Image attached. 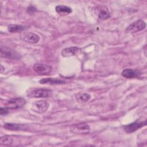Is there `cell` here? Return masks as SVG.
I'll use <instances>...</instances> for the list:
<instances>
[{
  "instance_id": "12",
  "label": "cell",
  "mask_w": 147,
  "mask_h": 147,
  "mask_svg": "<svg viewBox=\"0 0 147 147\" xmlns=\"http://www.w3.org/2000/svg\"><path fill=\"white\" fill-rule=\"evenodd\" d=\"M141 74V72L137 69H133L130 68L125 69L122 71L121 75L123 77L127 79H132L138 77Z\"/></svg>"
},
{
  "instance_id": "13",
  "label": "cell",
  "mask_w": 147,
  "mask_h": 147,
  "mask_svg": "<svg viewBox=\"0 0 147 147\" xmlns=\"http://www.w3.org/2000/svg\"><path fill=\"white\" fill-rule=\"evenodd\" d=\"M40 84H48L51 85H56V84H63L65 83V82L57 79V78H43L39 81Z\"/></svg>"
},
{
  "instance_id": "2",
  "label": "cell",
  "mask_w": 147,
  "mask_h": 147,
  "mask_svg": "<svg viewBox=\"0 0 147 147\" xmlns=\"http://www.w3.org/2000/svg\"><path fill=\"white\" fill-rule=\"evenodd\" d=\"M70 131L75 134H86L90 132V126L84 123L73 124L69 127Z\"/></svg>"
},
{
  "instance_id": "1",
  "label": "cell",
  "mask_w": 147,
  "mask_h": 147,
  "mask_svg": "<svg viewBox=\"0 0 147 147\" xmlns=\"http://www.w3.org/2000/svg\"><path fill=\"white\" fill-rule=\"evenodd\" d=\"M52 95V91L45 88L32 89L27 93V96L29 98H48Z\"/></svg>"
},
{
  "instance_id": "6",
  "label": "cell",
  "mask_w": 147,
  "mask_h": 147,
  "mask_svg": "<svg viewBox=\"0 0 147 147\" xmlns=\"http://www.w3.org/2000/svg\"><path fill=\"white\" fill-rule=\"evenodd\" d=\"M146 125V121H138L137 120L134 122L130 123L123 126V130L127 133H131L136 131L139 129L145 126Z\"/></svg>"
},
{
  "instance_id": "20",
  "label": "cell",
  "mask_w": 147,
  "mask_h": 147,
  "mask_svg": "<svg viewBox=\"0 0 147 147\" xmlns=\"http://www.w3.org/2000/svg\"><path fill=\"white\" fill-rule=\"evenodd\" d=\"M1 68H2V69H1V72H3V66L1 65Z\"/></svg>"
},
{
  "instance_id": "10",
  "label": "cell",
  "mask_w": 147,
  "mask_h": 147,
  "mask_svg": "<svg viewBox=\"0 0 147 147\" xmlns=\"http://www.w3.org/2000/svg\"><path fill=\"white\" fill-rule=\"evenodd\" d=\"M22 39L24 41L30 43H37L40 41V37L36 33L32 32L25 33L22 36Z\"/></svg>"
},
{
  "instance_id": "7",
  "label": "cell",
  "mask_w": 147,
  "mask_h": 147,
  "mask_svg": "<svg viewBox=\"0 0 147 147\" xmlns=\"http://www.w3.org/2000/svg\"><path fill=\"white\" fill-rule=\"evenodd\" d=\"M1 56L11 59H20L21 58V55L16 51L2 47L1 48Z\"/></svg>"
},
{
  "instance_id": "3",
  "label": "cell",
  "mask_w": 147,
  "mask_h": 147,
  "mask_svg": "<svg viewBox=\"0 0 147 147\" xmlns=\"http://www.w3.org/2000/svg\"><path fill=\"white\" fill-rule=\"evenodd\" d=\"M146 27V23L142 20H137L130 24L125 30L126 33H136L144 30Z\"/></svg>"
},
{
  "instance_id": "4",
  "label": "cell",
  "mask_w": 147,
  "mask_h": 147,
  "mask_svg": "<svg viewBox=\"0 0 147 147\" xmlns=\"http://www.w3.org/2000/svg\"><path fill=\"white\" fill-rule=\"evenodd\" d=\"M26 104V100L24 98L19 97L12 98L7 101L5 103V107L10 110L17 109L23 107Z\"/></svg>"
},
{
  "instance_id": "19",
  "label": "cell",
  "mask_w": 147,
  "mask_h": 147,
  "mask_svg": "<svg viewBox=\"0 0 147 147\" xmlns=\"http://www.w3.org/2000/svg\"><path fill=\"white\" fill-rule=\"evenodd\" d=\"M9 110H10V109L5 106L4 107H1V109H0V114L1 115H5L9 114Z\"/></svg>"
},
{
  "instance_id": "14",
  "label": "cell",
  "mask_w": 147,
  "mask_h": 147,
  "mask_svg": "<svg viewBox=\"0 0 147 147\" xmlns=\"http://www.w3.org/2000/svg\"><path fill=\"white\" fill-rule=\"evenodd\" d=\"M56 12L60 16H65L72 13V9L65 5H57L56 8Z\"/></svg>"
},
{
  "instance_id": "5",
  "label": "cell",
  "mask_w": 147,
  "mask_h": 147,
  "mask_svg": "<svg viewBox=\"0 0 147 147\" xmlns=\"http://www.w3.org/2000/svg\"><path fill=\"white\" fill-rule=\"evenodd\" d=\"M49 103L47 101L41 100L36 101L32 104V110L36 113L42 114L46 112L49 108Z\"/></svg>"
},
{
  "instance_id": "18",
  "label": "cell",
  "mask_w": 147,
  "mask_h": 147,
  "mask_svg": "<svg viewBox=\"0 0 147 147\" xmlns=\"http://www.w3.org/2000/svg\"><path fill=\"white\" fill-rule=\"evenodd\" d=\"M75 98L78 102L83 103L88 101L91 98V95L88 93H78L76 95Z\"/></svg>"
},
{
  "instance_id": "9",
  "label": "cell",
  "mask_w": 147,
  "mask_h": 147,
  "mask_svg": "<svg viewBox=\"0 0 147 147\" xmlns=\"http://www.w3.org/2000/svg\"><path fill=\"white\" fill-rule=\"evenodd\" d=\"M81 52V49L77 47H72L63 49L61 51L63 57H70L79 55Z\"/></svg>"
},
{
  "instance_id": "11",
  "label": "cell",
  "mask_w": 147,
  "mask_h": 147,
  "mask_svg": "<svg viewBox=\"0 0 147 147\" xmlns=\"http://www.w3.org/2000/svg\"><path fill=\"white\" fill-rule=\"evenodd\" d=\"M4 128L7 130L11 131H20V130H26L28 127L25 124H18L14 123H5L3 125Z\"/></svg>"
},
{
  "instance_id": "8",
  "label": "cell",
  "mask_w": 147,
  "mask_h": 147,
  "mask_svg": "<svg viewBox=\"0 0 147 147\" xmlns=\"http://www.w3.org/2000/svg\"><path fill=\"white\" fill-rule=\"evenodd\" d=\"M33 69L34 71L37 74H38V75H46L51 73V72L52 71V68L51 66L47 64L36 63L34 64L33 67Z\"/></svg>"
},
{
  "instance_id": "15",
  "label": "cell",
  "mask_w": 147,
  "mask_h": 147,
  "mask_svg": "<svg viewBox=\"0 0 147 147\" xmlns=\"http://www.w3.org/2000/svg\"><path fill=\"white\" fill-rule=\"evenodd\" d=\"M28 28L27 26L17 24H10L7 27V30L10 33H17L25 30Z\"/></svg>"
},
{
  "instance_id": "16",
  "label": "cell",
  "mask_w": 147,
  "mask_h": 147,
  "mask_svg": "<svg viewBox=\"0 0 147 147\" xmlns=\"http://www.w3.org/2000/svg\"><path fill=\"white\" fill-rule=\"evenodd\" d=\"M14 140L12 136H5L1 137L0 138V144L5 146H11L14 143Z\"/></svg>"
},
{
  "instance_id": "17",
  "label": "cell",
  "mask_w": 147,
  "mask_h": 147,
  "mask_svg": "<svg viewBox=\"0 0 147 147\" xmlns=\"http://www.w3.org/2000/svg\"><path fill=\"white\" fill-rule=\"evenodd\" d=\"M110 17V14L106 7H102L98 14V18L100 20H105Z\"/></svg>"
}]
</instances>
